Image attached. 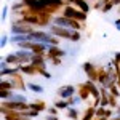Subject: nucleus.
<instances>
[{
	"label": "nucleus",
	"instance_id": "nucleus-1",
	"mask_svg": "<svg viewBox=\"0 0 120 120\" xmlns=\"http://www.w3.org/2000/svg\"><path fill=\"white\" fill-rule=\"evenodd\" d=\"M63 15H64L66 18L77 19V21L83 22V21H86V15H88V13H85V11H82V10H79L77 7H74V5H66L64 8H63Z\"/></svg>",
	"mask_w": 120,
	"mask_h": 120
},
{
	"label": "nucleus",
	"instance_id": "nucleus-2",
	"mask_svg": "<svg viewBox=\"0 0 120 120\" xmlns=\"http://www.w3.org/2000/svg\"><path fill=\"white\" fill-rule=\"evenodd\" d=\"M32 30H34V26H30V24H26V22H22L21 19L15 21V22L11 24V27H10V32H11V35H19V34L29 35V34H30Z\"/></svg>",
	"mask_w": 120,
	"mask_h": 120
},
{
	"label": "nucleus",
	"instance_id": "nucleus-3",
	"mask_svg": "<svg viewBox=\"0 0 120 120\" xmlns=\"http://www.w3.org/2000/svg\"><path fill=\"white\" fill-rule=\"evenodd\" d=\"M48 32H50L51 35L58 37V38H66V40H71L74 29L63 27V26H56V24H53V26H50V27H48Z\"/></svg>",
	"mask_w": 120,
	"mask_h": 120
},
{
	"label": "nucleus",
	"instance_id": "nucleus-4",
	"mask_svg": "<svg viewBox=\"0 0 120 120\" xmlns=\"http://www.w3.org/2000/svg\"><path fill=\"white\" fill-rule=\"evenodd\" d=\"M82 69H83V72L86 74L88 80H91V82H98V66H94L93 63H83Z\"/></svg>",
	"mask_w": 120,
	"mask_h": 120
},
{
	"label": "nucleus",
	"instance_id": "nucleus-5",
	"mask_svg": "<svg viewBox=\"0 0 120 120\" xmlns=\"http://www.w3.org/2000/svg\"><path fill=\"white\" fill-rule=\"evenodd\" d=\"M74 94H77V86H74V85H63L58 88V96L61 99H69Z\"/></svg>",
	"mask_w": 120,
	"mask_h": 120
},
{
	"label": "nucleus",
	"instance_id": "nucleus-6",
	"mask_svg": "<svg viewBox=\"0 0 120 120\" xmlns=\"http://www.w3.org/2000/svg\"><path fill=\"white\" fill-rule=\"evenodd\" d=\"M16 56L19 58V61H21V64H30V61H32V58H34V53L30 51V50H22V48H19L18 51H15Z\"/></svg>",
	"mask_w": 120,
	"mask_h": 120
},
{
	"label": "nucleus",
	"instance_id": "nucleus-7",
	"mask_svg": "<svg viewBox=\"0 0 120 120\" xmlns=\"http://www.w3.org/2000/svg\"><path fill=\"white\" fill-rule=\"evenodd\" d=\"M66 55L67 53H66L64 50H61L58 45H48V53H46L48 58H63Z\"/></svg>",
	"mask_w": 120,
	"mask_h": 120
},
{
	"label": "nucleus",
	"instance_id": "nucleus-8",
	"mask_svg": "<svg viewBox=\"0 0 120 120\" xmlns=\"http://www.w3.org/2000/svg\"><path fill=\"white\" fill-rule=\"evenodd\" d=\"M30 64L35 66L37 69H45V66H46V55H35V53H34V58H32Z\"/></svg>",
	"mask_w": 120,
	"mask_h": 120
},
{
	"label": "nucleus",
	"instance_id": "nucleus-9",
	"mask_svg": "<svg viewBox=\"0 0 120 120\" xmlns=\"http://www.w3.org/2000/svg\"><path fill=\"white\" fill-rule=\"evenodd\" d=\"M11 80H13V83H15V88L16 90H21V91H24L26 90V83H24V80H22V75H21V72H18V74H15V75H11L10 77Z\"/></svg>",
	"mask_w": 120,
	"mask_h": 120
},
{
	"label": "nucleus",
	"instance_id": "nucleus-10",
	"mask_svg": "<svg viewBox=\"0 0 120 120\" xmlns=\"http://www.w3.org/2000/svg\"><path fill=\"white\" fill-rule=\"evenodd\" d=\"M77 94L82 98V101H88V98L91 96V93H90V90H88V86L85 85V82L80 83V85L77 86Z\"/></svg>",
	"mask_w": 120,
	"mask_h": 120
},
{
	"label": "nucleus",
	"instance_id": "nucleus-11",
	"mask_svg": "<svg viewBox=\"0 0 120 120\" xmlns=\"http://www.w3.org/2000/svg\"><path fill=\"white\" fill-rule=\"evenodd\" d=\"M19 72L21 74H26V75H37V67L32 64H21L19 66Z\"/></svg>",
	"mask_w": 120,
	"mask_h": 120
},
{
	"label": "nucleus",
	"instance_id": "nucleus-12",
	"mask_svg": "<svg viewBox=\"0 0 120 120\" xmlns=\"http://www.w3.org/2000/svg\"><path fill=\"white\" fill-rule=\"evenodd\" d=\"M96 119V107L94 106H88L86 109H85V114H83L82 120H94Z\"/></svg>",
	"mask_w": 120,
	"mask_h": 120
},
{
	"label": "nucleus",
	"instance_id": "nucleus-13",
	"mask_svg": "<svg viewBox=\"0 0 120 120\" xmlns=\"http://www.w3.org/2000/svg\"><path fill=\"white\" fill-rule=\"evenodd\" d=\"M74 7H77L79 10H82V11H85V13H88L90 11V3H88V0H74V3H72Z\"/></svg>",
	"mask_w": 120,
	"mask_h": 120
},
{
	"label": "nucleus",
	"instance_id": "nucleus-14",
	"mask_svg": "<svg viewBox=\"0 0 120 120\" xmlns=\"http://www.w3.org/2000/svg\"><path fill=\"white\" fill-rule=\"evenodd\" d=\"M107 75H109V71L106 69V67H98V83L102 85V83L106 82V79H107Z\"/></svg>",
	"mask_w": 120,
	"mask_h": 120
},
{
	"label": "nucleus",
	"instance_id": "nucleus-15",
	"mask_svg": "<svg viewBox=\"0 0 120 120\" xmlns=\"http://www.w3.org/2000/svg\"><path fill=\"white\" fill-rule=\"evenodd\" d=\"M19 72V66H15V67H11V66H8V67H5V69H2V72H0V75L2 77H7V75H15Z\"/></svg>",
	"mask_w": 120,
	"mask_h": 120
},
{
	"label": "nucleus",
	"instance_id": "nucleus-16",
	"mask_svg": "<svg viewBox=\"0 0 120 120\" xmlns=\"http://www.w3.org/2000/svg\"><path fill=\"white\" fill-rule=\"evenodd\" d=\"M0 90H16L15 88V83L11 79H2V82H0Z\"/></svg>",
	"mask_w": 120,
	"mask_h": 120
},
{
	"label": "nucleus",
	"instance_id": "nucleus-17",
	"mask_svg": "<svg viewBox=\"0 0 120 120\" xmlns=\"http://www.w3.org/2000/svg\"><path fill=\"white\" fill-rule=\"evenodd\" d=\"M10 66H21V61H19V58L16 56V53H13V55H7L3 58Z\"/></svg>",
	"mask_w": 120,
	"mask_h": 120
},
{
	"label": "nucleus",
	"instance_id": "nucleus-18",
	"mask_svg": "<svg viewBox=\"0 0 120 120\" xmlns=\"http://www.w3.org/2000/svg\"><path fill=\"white\" fill-rule=\"evenodd\" d=\"M30 104V109H35V111H38V112H43L46 109V104L43 101H34V102H29Z\"/></svg>",
	"mask_w": 120,
	"mask_h": 120
},
{
	"label": "nucleus",
	"instance_id": "nucleus-19",
	"mask_svg": "<svg viewBox=\"0 0 120 120\" xmlns=\"http://www.w3.org/2000/svg\"><path fill=\"white\" fill-rule=\"evenodd\" d=\"M55 107H58L59 111H67L71 106H69V102H67V99H58V101H55Z\"/></svg>",
	"mask_w": 120,
	"mask_h": 120
},
{
	"label": "nucleus",
	"instance_id": "nucleus-20",
	"mask_svg": "<svg viewBox=\"0 0 120 120\" xmlns=\"http://www.w3.org/2000/svg\"><path fill=\"white\" fill-rule=\"evenodd\" d=\"M79 117H80V115H79V111H77L75 107H72V106H71V107L67 109V119H71V120H79Z\"/></svg>",
	"mask_w": 120,
	"mask_h": 120
},
{
	"label": "nucleus",
	"instance_id": "nucleus-21",
	"mask_svg": "<svg viewBox=\"0 0 120 120\" xmlns=\"http://www.w3.org/2000/svg\"><path fill=\"white\" fill-rule=\"evenodd\" d=\"M27 88L30 90V91H34V93H43V86L38 85V83H34V82L27 83Z\"/></svg>",
	"mask_w": 120,
	"mask_h": 120
},
{
	"label": "nucleus",
	"instance_id": "nucleus-22",
	"mask_svg": "<svg viewBox=\"0 0 120 120\" xmlns=\"http://www.w3.org/2000/svg\"><path fill=\"white\" fill-rule=\"evenodd\" d=\"M13 90H0V98H2V101H7V99H11V96H13Z\"/></svg>",
	"mask_w": 120,
	"mask_h": 120
},
{
	"label": "nucleus",
	"instance_id": "nucleus-23",
	"mask_svg": "<svg viewBox=\"0 0 120 120\" xmlns=\"http://www.w3.org/2000/svg\"><path fill=\"white\" fill-rule=\"evenodd\" d=\"M11 101L27 102V99H26V96H24V94H21V93H13V96H11Z\"/></svg>",
	"mask_w": 120,
	"mask_h": 120
},
{
	"label": "nucleus",
	"instance_id": "nucleus-24",
	"mask_svg": "<svg viewBox=\"0 0 120 120\" xmlns=\"http://www.w3.org/2000/svg\"><path fill=\"white\" fill-rule=\"evenodd\" d=\"M107 90H109V93L114 94L115 98H120V88H119V85H112L111 88H107Z\"/></svg>",
	"mask_w": 120,
	"mask_h": 120
},
{
	"label": "nucleus",
	"instance_id": "nucleus-25",
	"mask_svg": "<svg viewBox=\"0 0 120 120\" xmlns=\"http://www.w3.org/2000/svg\"><path fill=\"white\" fill-rule=\"evenodd\" d=\"M114 7H115V5H114V2H112V0H107V2H106V5L102 7L101 11H102V13H109V11H111Z\"/></svg>",
	"mask_w": 120,
	"mask_h": 120
},
{
	"label": "nucleus",
	"instance_id": "nucleus-26",
	"mask_svg": "<svg viewBox=\"0 0 120 120\" xmlns=\"http://www.w3.org/2000/svg\"><path fill=\"white\" fill-rule=\"evenodd\" d=\"M80 101H82V98H80L79 94H74L72 98H69V99H67V102H69V106H75V104H79Z\"/></svg>",
	"mask_w": 120,
	"mask_h": 120
},
{
	"label": "nucleus",
	"instance_id": "nucleus-27",
	"mask_svg": "<svg viewBox=\"0 0 120 120\" xmlns=\"http://www.w3.org/2000/svg\"><path fill=\"white\" fill-rule=\"evenodd\" d=\"M106 115V107H96V119H101V117H104ZM106 119V117H104Z\"/></svg>",
	"mask_w": 120,
	"mask_h": 120
},
{
	"label": "nucleus",
	"instance_id": "nucleus-28",
	"mask_svg": "<svg viewBox=\"0 0 120 120\" xmlns=\"http://www.w3.org/2000/svg\"><path fill=\"white\" fill-rule=\"evenodd\" d=\"M79 40H80V30H74L72 37H71V42H79Z\"/></svg>",
	"mask_w": 120,
	"mask_h": 120
},
{
	"label": "nucleus",
	"instance_id": "nucleus-29",
	"mask_svg": "<svg viewBox=\"0 0 120 120\" xmlns=\"http://www.w3.org/2000/svg\"><path fill=\"white\" fill-rule=\"evenodd\" d=\"M8 16V7L7 5H3V8H2V21H5Z\"/></svg>",
	"mask_w": 120,
	"mask_h": 120
},
{
	"label": "nucleus",
	"instance_id": "nucleus-30",
	"mask_svg": "<svg viewBox=\"0 0 120 120\" xmlns=\"http://www.w3.org/2000/svg\"><path fill=\"white\" fill-rule=\"evenodd\" d=\"M46 59L51 61L53 66H59V64H61V58H48V56H46Z\"/></svg>",
	"mask_w": 120,
	"mask_h": 120
},
{
	"label": "nucleus",
	"instance_id": "nucleus-31",
	"mask_svg": "<svg viewBox=\"0 0 120 120\" xmlns=\"http://www.w3.org/2000/svg\"><path fill=\"white\" fill-rule=\"evenodd\" d=\"M7 43H8V35H7V34H3V35H2V42H0L2 48H5V46H7Z\"/></svg>",
	"mask_w": 120,
	"mask_h": 120
},
{
	"label": "nucleus",
	"instance_id": "nucleus-32",
	"mask_svg": "<svg viewBox=\"0 0 120 120\" xmlns=\"http://www.w3.org/2000/svg\"><path fill=\"white\" fill-rule=\"evenodd\" d=\"M58 111H59V109L55 107V106H53V107H48V114H50V115H58Z\"/></svg>",
	"mask_w": 120,
	"mask_h": 120
},
{
	"label": "nucleus",
	"instance_id": "nucleus-33",
	"mask_svg": "<svg viewBox=\"0 0 120 120\" xmlns=\"http://www.w3.org/2000/svg\"><path fill=\"white\" fill-rule=\"evenodd\" d=\"M112 63H114V66H115V67H117V64H120V53H115L114 59H112Z\"/></svg>",
	"mask_w": 120,
	"mask_h": 120
},
{
	"label": "nucleus",
	"instance_id": "nucleus-34",
	"mask_svg": "<svg viewBox=\"0 0 120 120\" xmlns=\"http://www.w3.org/2000/svg\"><path fill=\"white\" fill-rule=\"evenodd\" d=\"M46 120H59V119H58V115H48Z\"/></svg>",
	"mask_w": 120,
	"mask_h": 120
},
{
	"label": "nucleus",
	"instance_id": "nucleus-35",
	"mask_svg": "<svg viewBox=\"0 0 120 120\" xmlns=\"http://www.w3.org/2000/svg\"><path fill=\"white\" fill-rule=\"evenodd\" d=\"M114 24H115V29H117V30H120V18L117 19V21H115Z\"/></svg>",
	"mask_w": 120,
	"mask_h": 120
},
{
	"label": "nucleus",
	"instance_id": "nucleus-36",
	"mask_svg": "<svg viewBox=\"0 0 120 120\" xmlns=\"http://www.w3.org/2000/svg\"><path fill=\"white\" fill-rule=\"evenodd\" d=\"M112 2H114V5H115V7H119V5H120V0H112Z\"/></svg>",
	"mask_w": 120,
	"mask_h": 120
},
{
	"label": "nucleus",
	"instance_id": "nucleus-37",
	"mask_svg": "<svg viewBox=\"0 0 120 120\" xmlns=\"http://www.w3.org/2000/svg\"><path fill=\"white\" fill-rule=\"evenodd\" d=\"M109 120H120V115H114L112 119H109Z\"/></svg>",
	"mask_w": 120,
	"mask_h": 120
},
{
	"label": "nucleus",
	"instance_id": "nucleus-38",
	"mask_svg": "<svg viewBox=\"0 0 120 120\" xmlns=\"http://www.w3.org/2000/svg\"><path fill=\"white\" fill-rule=\"evenodd\" d=\"M94 120H109V119H104V117H101V119H94Z\"/></svg>",
	"mask_w": 120,
	"mask_h": 120
}]
</instances>
